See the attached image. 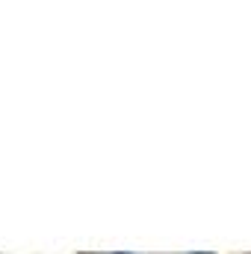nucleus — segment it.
Listing matches in <instances>:
<instances>
[{"label":"nucleus","instance_id":"obj_1","mask_svg":"<svg viewBox=\"0 0 251 254\" xmlns=\"http://www.w3.org/2000/svg\"><path fill=\"white\" fill-rule=\"evenodd\" d=\"M192 254H210V252H192Z\"/></svg>","mask_w":251,"mask_h":254},{"label":"nucleus","instance_id":"obj_2","mask_svg":"<svg viewBox=\"0 0 251 254\" xmlns=\"http://www.w3.org/2000/svg\"><path fill=\"white\" fill-rule=\"evenodd\" d=\"M116 254H130V252H116Z\"/></svg>","mask_w":251,"mask_h":254}]
</instances>
